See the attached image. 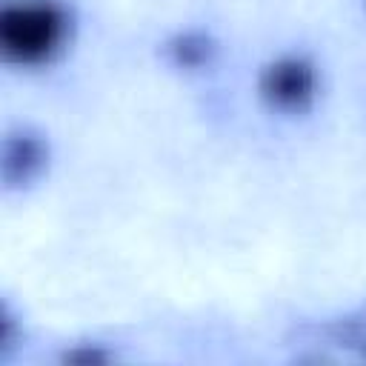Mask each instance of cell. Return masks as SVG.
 <instances>
[{"instance_id": "obj_1", "label": "cell", "mask_w": 366, "mask_h": 366, "mask_svg": "<svg viewBox=\"0 0 366 366\" xmlns=\"http://www.w3.org/2000/svg\"><path fill=\"white\" fill-rule=\"evenodd\" d=\"M63 34V11L49 0L6 6L0 20V37L11 57L40 60L46 57Z\"/></svg>"}, {"instance_id": "obj_2", "label": "cell", "mask_w": 366, "mask_h": 366, "mask_svg": "<svg viewBox=\"0 0 366 366\" xmlns=\"http://www.w3.org/2000/svg\"><path fill=\"white\" fill-rule=\"evenodd\" d=\"M315 74L300 60H280L263 74V92L280 106H297L312 94Z\"/></svg>"}]
</instances>
